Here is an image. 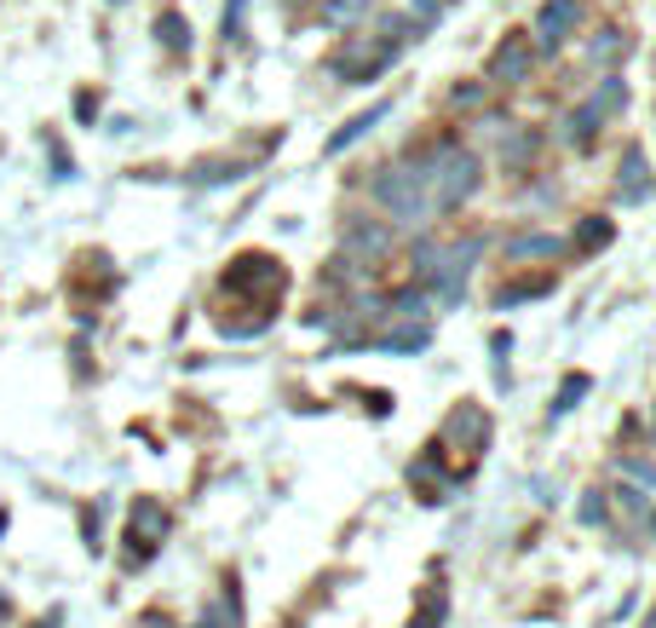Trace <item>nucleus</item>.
Here are the masks:
<instances>
[{"instance_id": "4", "label": "nucleus", "mask_w": 656, "mask_h": 628, "mask_svg": "<svg viewBox=\"0 0 656 628\" xmlns=\"http://www.w3.org/2000/svg\"><path fill=\"white\" fill-rule=\"evenodd\" d=\"M161 536H168V514H161L156 502H138V508H133V531H127V554L145 559Z\"/></svg>"}, {"instance_id": "10", "label": "nucleus", "mask_w": 656, "mask_h": 628, "mask_svg": "<svg viewBox=\"0 0 656 628\" xmlns=\"http://www.w3.org/2000/svg\"><path fill=\"white\" fill-rule=\"evenodd\" d=\"M622 47H628L622 29H599V35H593V64H610V58H617Z\"/></svg>"}, {"instance_id": "16", "label": "nucleus", "mask_w": 656, "mask_h": 628, "mask_svg": "<svg viewBox=\"0 0 656 628\" xmlns=\"http://www.w3.org/2000/svg\"><path fill=\"white\" fill-rule=\"evenodd\" d=\"M605 237H610L605 219H587V226H582V242H605Z\"/></svg>"}, {"instance_id": "1", "label": "nucleus", "mask_w": 656, "mask_h": 628, "mask_svg": "<svg viewBox=\"0 0 656 628\" xmlns=\"http://www.w3.org/2000/svg\"><path fill=\"white\" fill-rule=\"evenodd\" d=\"M421 179H426V196H433V208H461L466 196L478 191V179H484V161L473 150H438V156H426L421 161Z\"/></svg>"}, {"instance_id": "9", "label": "nucleus", "mask_w": 656, "mask_h": 628, "mask_svg": "<svg viewBox=\"0 0 656 628\" xmlns=\"http://www.w3.org/2000/svg\"><path fill=\"white\" fill-rule=\"evenodd\" d=\"M368 12V0H328V7H323V24H357V17Z\"/></svg>"}, {"instance_id": "14", "label": "nucleus", "mask_w": 656, "mask_h": 628, "mask_svg": "<svg viewBox=\"0 0 656 628\" xmlns=\"http://www.w3.org/2000/svg\"><path fill=\"white\" fill-rule=\"evenodd\" d=\"M380 347H398V352H421V347H426V329H421V323H415V329H392V335L380 340Z\"/></svg>"}, {"instance_id": "7", "label": "nucleus", "mask_w": 656, "mask_h": 628, "mask_svg": "<svg viewBox=\"0 0 656 628\" xmlns=\"http://www.w3.org/2000/svg\"><path fill=\"white\" fill-rule=\"evenodd\" d=\"M617 105H628V87H622V75H605V81H599V93L587 98V110L605 121V116H617Z\"/></svg>"}, {"instance_id": "2", "label": "nucleus", "mask_w": 656, "mask_h": 628, "mask_svg": "<svg viewBox=\"0 0 656 628\" xmlns=\"http://www.w3.org/2000/svg\"><path fill=\"white\" fill-rule=\"evenodd\" d=\"M375 196L380 208L398 219V226H421L433 214V196H426V179H421V161H392V168L375 173Z\"/></svg>"}, {"instance_id": "12", "label": "nucleus", "mask_w": 656, "mask_h": 628, "mask_svg": "<svg viewBox=\"0 0 656 628\" xmlns=\"http://www.w3.org/2000/svg\"><path fill=\"white\" fill-rule=\"evenodd\" d=\"M156 35H161V40H168V47H173V52H184V47H191V29H184V24H179V12H168V17H161V24H156Z\"/></svg>"}, {"instance_id": "6", "label": "nucleus", "mask_w": 656, "mask_h": 628, "mask_svg": "<svg viewBox=\"0 0 656 628\" xmlns=\"http://www.w3.org/2000/svg\"><path fill=\"white\" fill-rule=\"evenodd\" d=\"M345 242H352L357 259H380L386 249H392V231H386V226H368V219H352V226H345Z\"/></svg>"}, {"instance_id": "13", "label": "nucleus", "mask_w": 656, "mask_h": 628, "mask_svg": "<svg viewBox=\"0 0 656 628\" xmlns=\"http://www.w3.org/2000/svg\"><path fill=\"white\" fill-rule=\"evenodd\" d=\"M512 254H519V259H530V254L547 259V254H559V242H552V237H519V242H512Z\"/></svg>"}, {"instance_id": "17", "label": "nucleus", "mask_w": 656, "mask_h": 628, "mask_svg": "<svg viewBox=\"0 0 656 628\" xmlns=\"http://www.w3.org/2000/svg\"><path fill=\"white\" fill-rule=\"evenodd\" d=\"M145 628H168V623H161V617H145Z\"/></svg>"}, {"instance_id": "5", "label": "nucleus", "mask_w": 656, "mask_h": 628, "mask_svg": "<svg viewBox=\"0 0 656 628\" xmlns=\"http://www.w3.org/2000/svg\"><path fill=\"white\" fill-rule=\"evenodd\" d=\"M489 75L507 81V87L530 75V35H524V29H512V35L501 40V47H496V58H489Z\"/></svg>"}, {"instance_id": "11", "label": "nucleus", "mask_w": 656, "mask_h": 628, "mask_svg": "<svg viewBox=\"0 0 656 628\" xmlns=\"http://www.w3.org/2000/svg\"><path fill=\"white\" fill-rule=\"evenodd\" d=\"M564 133H570V145H587V138L599 133V116H593V110L582 105L576 116H570V128H564Z\"/></svg>"}, {"instance_id": "8", "label": "nucleus", "mask_w": 656, "mask_h": 628, "mask_svg": "<svg viewBox=\"0 0 656 628\" xmlns=\"http://www.w3.org/2000/svg\"><path fill=\"white\" fill-rule=\"evenodd\" d=\"M380 116H386V105H375V110H363V116L352 121V128H340L335 138H328V150H345V145H352V138H363L368 128H375V121H380Z\"/></svg>"}, {"instance_id": "15", "label": "nucleus", "mask_w": 656, "mask_h": 628, "mask_svg": "<svg viewBox=\"0 0 656 628\" xmlns=\"http://www.w3.org/2000/svg\"><path fill=\"white\" fill-rule=\"evenodd\" d=\"M622 196H628V202H640V196H645V161H640V156H628V179H622Z\"/></svg>"}, {"instance_id": "3", "label": "nucleus", "mask_w": 656, "mask_h": 628, "mask_svg": "<svg viewBox=\"0 0 656 628\" xmlns=\"http://www.w3.org/2000/svg\"><path fill=\"white\" fill-rule=\"evenodd\" d=\"M576 17H582L576 0H547L542 17H536V47L542 52H559L564 40H570V29H576Z\"/></svg>"}]
</instances>
